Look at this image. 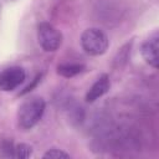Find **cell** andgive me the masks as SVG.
Listing matches in <instances>:
<instances>
[{"label":"cell","instance_id":"1","mask_svg":"<svg viewBox=\"0 0 159 159\" xmlns=\"http://www.w3.org/2000/svg\"><path fill=\"white\" fill-rule=\"evenodd\" d=\"M46 108V102L42 97H30L25 99L17 111V124L21 129L29 130L34 128L42 118Z\"/></svg>","mask_w":159,"mask_h":159},{"label":"cell","instance_id":"2","mask_svg":"<svg viewBox=\"0 0 159 159\" xmlns=\"http://www.w3.org/2000/svg\"><path fill=\"white\" fill-rule=\"evenodd\" d=\"M81 46L88 55L99 56L107 51L109 46V40L102 30L97 27H89L84 30L81 35Z\"/></svg>","mask_w":159,"mask_h":159},{"label":"cell","instance_id":"3","mask_svg":"<svg viewBox=\"0 0 159 159\" xmlns=\"http://www.w3.org/2000/svg\"><path fill=\"white\" fill-rule=\"evenodd\" d=\"M37 39L42 50L53 52L62 43V34L50 22H40L37 25Z\"/></svg>","mask_w":159,"mask_h":159},{"label":"cell","instance_id":"4","mask_svg":"<svg viewBox=\"0 0 159 159\" xmlns=\"http://www.w3.org/2000/svg\"><path fill=\"white\" fill-rule=\"evenodd\" d=\"M26 80V72L22 67L11 66L0 72V89L10 92L16 89Z\"/></svg>","mask_w":159,"mask_h":159},{"label":"cell","instance_id":"5","mask_svg":"<svg viewBox=\"0 0 159 159\" xmlns=\"http://www.w3.org/2000/svg\"><path fill=\"white\" fill-rule=\"evenodd\" d=\"M158 50H159V36H158V32H154L149 39H147L142 43V47H140V53L143 60L153 68H158V65H159Z\"/></svg>","mask_w":159,"mask_h":159},{"label":"cell","instance_id":"6","mask_svg":"<svg viewBox=\"0 0 159 159\" xmlns=\"http://www.w3.org/2000/svg\"><path fill=\"white\" fill-rule=\"evenodd\" d=\"M109 87H111V81H109L108 75H106V73L101 75L96 80V82L91 86V88L87 91V93H86V102L93 103L94 101L101 98L103 94H106L109 91Z\"/></svg>","mask_w":159,"mask_h":159},{"label":"cell","instance_id":"7","mask_svg":"<svg viewBox=\"0 0 159 159\" xmlns=\"http://www.w3.org/2000/svg\"><path fill=\"white\" fill-rule=\"evenodd\" d=\"M86 68L84 65L82 63H76V62H65V63H60L57 66V73L62 77L66 78H71L81 72H83V70Z\"/></svg>","mask_w":159,"mask_h":159},{"label":"cell","instance_id":"8","mask_svg":"<svg viewBox=\"0 0 159 159\" xmlns=\"http://www.w3.org/2000/svg\"><path fill=\"white\" fill-rule=\"evenodd\" d=\"M31 154H32V148H31V145H29V144H26V143L15 144V147H14V158L25 159V158H29Z\"/></svg>","mask_w":159,"mask_h":159},{"label":"cell","instance_id":"9","mask_svg":"<svg viewBox=\"0 0 159 159\" xmlns=\"http://www.w3.org/2000/svg\"><path fill=\"white\" fill-rule=\"evenodd\" d=\"M42 157L45 159H62V158H70V154L61 149L52 148V149H48Z\"/></svg>","mask_w":159,"mask_h":159},{"label":"cell","instance_id":"10","mask_svg":"<svg viewBox=\"0 0 159 159\" xmlns=\"http://www.w3.org/2000/svg\"><path fill=\"white\" fill-rule=\"evenodd\" d=\"M14 147H15V144L11 140H2L0 144V150H1L2 155L14 158Z\"/></svg>","mask_w":159,"mask_h":159},{"label":"cell","instance_id":"11","mask_svg":"<svg viewBox=\"0 0 159 159\" xmlns=\"http://www.w3.org/2000/svg\"><path fill=\"white\" fill-rule=\"evenodd\" d=\"M40 80H41V75H37V76L35 77V80H34V82H32L31 84L26 86V87L24 88V91H21V92H20V94L22 96V94H26V93H29V92H30V91H31V89H32V88H34V87L37 84V82H39Z\"/></svg>","mask_w":159,"mask_h":159},{"label":"cell","instance_id":"12","mask_svg":"<svg viewBox=\"0 0 159 159\" xmlns=\"http://www.w3.org/2000/svg\"><path fill=\"white\" fill-rule=\"evenodd\" d=\"M5 1H7V2H14V1H16V0H5Z\"/></svg>","mask_w":159,"mask_h":159}]
</instances>
